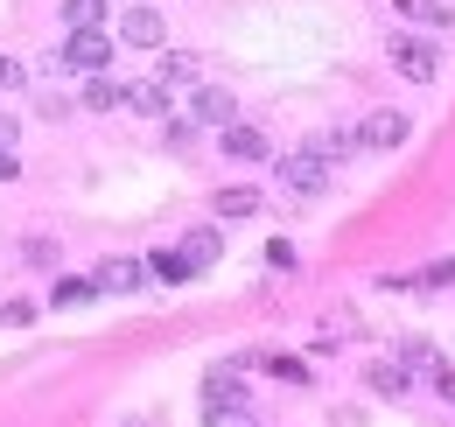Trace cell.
<instances>
[{
  "label": "cell",
  "mask_w": 455,
  "mask_h": 427,
  "mask_svg": "<svg viewBox=\"0 0 455 427\" xmlns=\"http://www.w3.org/2000/svg\"><path fill=\"white\" fill-rule=\"evenodd\" d=\"M28 267H57V246L50 238H28Z\"/></svg>",
  "instance_id": "23"
},
{
  "label": "cell",
  "mask_w": 455,
  "mask_h": 427,
  "mask_svg": "<svg viewBox=\"0 0 455 427\" xmlns=\"http://www.w3.org/2000/svg\"><path fill=\"white\" fill-rule=\"evenodd\" d=\"M274 182H281L287 197H323L330 189V161L315 155V148H294V155L274 161Z\"/></svg>",
  "instance_id": "1"
},
{
  "label": "cell",
  "mask_w": 455,
  "mask_h": 427,
  "mask_svg": "<svg viewBox=\"0 0 455 427\" xmlns=\"http://www.w3.org/2000/svg\"><path fill=\"white\" fill-rule=\"evenodd\" d=\"M435 392H442V399L455 407V365H435Z\"/></svg>",
  "instance_id": "25"
},
{
  "label": "cell",
  "mask_w": 455,
  "mask_h": 427,
  "mask_svg": "<svg viewBox=\"0 0 455 427\" xmlns=\"http://www.w3.org/2000/svg\"><path fill=\"white\" fill-rule=\"evenodd\" d=\"M21 85H28V70H21L14 56H0V92H21Z\"/></svg>",
  "instance_id": "21"
},
{
  "label": "cell",
  "mask_w": 455,
  "mask_h": 427,
  "mask_svg": "<svg viewBox=\"0 0 455 427\" xmlns=\"http://www.w3.org/2000/svg\"><path fill=\"white\" fill-rule=\"evenodd\" d=\"M126 106L148 112V119H169V85L162 77H140V85H126Z\"/></svg>",
  "instance_id": "10"
},
{
  "label": "cell",
  "mask_w": 455,
  "mask_h": 427,
  "mask_svg": "<svg viewBox=\"0 0 455 427\" xmlns=\"http://www.w3.org/2000/svg\"><path fill=\"white\" fill-rule=\"evenodd\" d=\"M204 427H252V407H245V399H218V407L204 414Z\"/></svg>",
  "instance_id": "17"
},
{
  "label": "cell",
  "mask_w": 455,
  "mask_h": 427,
  "mask_svg": "<svg viewBox=\"0 0 455 427\" xmlns=\"http://www.w3.org/2000/svg\"><path fill=\"white\" fill-rule=\"evenodd\" d=\"M84 106H92V112H113V106H126V85H113V70H99V77L84 85Z\"/></svg>",
  "instance_id": "12"
},
{
  "label": "cell",
  "mask_w": 455,
  "mask_h": 427,
  "mask_svg": "<svg viewBox=\"0 0 455 427\" xmlns=\"http://www.w3.org/2000/svg\"><path fill=\"white\" fill-rule=\"evenodd\" d=\"M231 119H238V106H231L225 85H196V126H218V133H225Z\"/></svg>",
  "instance_id": "8"
},
{
  "label": "cell",
  "mask_w": 455,
  "mask_h": 427,
  "mask_svg": "<svg viewBox=\"0 0 455 427\" xmlns=\"http://www.w3.org/2000/svg\"><path fill=\"white\" fill-rule=\"evenodd\" d=\"M259 365H267V372H281V378H294V385L308 378V372H301V365H294V358H259Z\"/></svg>",
  "instance_id": "24"
},
{
  "label": "cell",
  "mask_w": 455,
  "mask_h": 427,
  "mask_svg": "<svg viewBox=\"0 0 455 427\" xmlns=\"http://www.w3.org/2000/svg\"><path fill=\"white\" fill-rule=\"evenodd\" d=\"M252 211H259V189H245V182L218 189V217H252Z\"/></svg>",
  "instance_id": "16"
},
{
  "label": "cell",
  "mask_w": 455,
  "mask_h": 427,
  "mask_svg": "<svg viewBox=\"0 0 455 427\" xmlns=\"http://www.w3.org/2000/svg\"><path fill=\"white\" fill-rule=\"evenodd\" d=\"M399 14L406 21H427V28H455V7H442V0H399Z\"/></svg>",
  "instance_id": "13"
},
{
  "label": "cell",
  "mask_w": 455,
  "mask_h": 427,
  "mask_svg": "<svg viewBox=\"0 0 455 427\" xmlns=\"http://www.w3.org/2000/svg\"><path fill=\"white\" fill-rule=\"evenodd\" d=\"M92 294H99L92 280H57V287H50V302H57V309H84Z\"/></svg>",
  "instance_id": "19"
},
{
  "label": "cell",
  "mask_w": 455,
  "mask_h": 427,
  "mask_svg": "<svg viewBox=\"0 0 455 427\" xmlns=\"http://www.w3.org/2000/svg\"><path fill=\"white\" fill-rule=\"evenodd\" d=\"M406 133H413V119H406V112H371V119H364V126H357V148H379V155H393L399 141H406Z\"/></svg>",
  "instance_id": "4"
},
{
  "label": "cell",
  "mask_w": 455,
  "mask_h": 427,
  "mask_svg": "<svg viewBox=\"0 0 455 427\" xmlns=\"http://www.w3.org/2000/svg\"><path fill=\"white\" fill-rule=\"evenodd\" d=\"M0 148H14V119H0Z\"/></svg>",
  "instance_id": "27"
},
{
  "label": "cell",
  "mask_w": 455,
  "mask_h": 427,
  "mask_svg": "<svg viewBox=\"0 0 455 427\" xmlns=\"http://www.w3.org/2000/svg\"><path fill=\"white\" fill-rule=\"evenodd\" d=\"M371 392H406V372L399 365H371Z\"/></svg>",
  "instance_id": "20"
},
{
  "label": "cell",
  "mask_w": 455,
  "mask_h": 427,
  "mask_svg": "<svg viewBox=\"0 0 455 427\" xmlns=\"http://www.w3.org/2000/svg\"><path fill=\"white\" fill-rule=\"evenodd\" d=\"M162 133H169V148H189V133H196V119H162Z\"/></svg>",
  "instance_id": "22"
},
{
  "label": "cell",
  "mask_w": 455,
  "mask_h": 427,
  "mask_svg": "<svg viewBox=\"0 0 455 427\" xmlns=\"http://www.w3.org/2000/svg\"><path fill=\"white\" fill-rule=\"evenodd\" d=\"M162 36H169V21H162L155 7H133V14H119V43H133V50H162Z\"/></svg>",
  "instance_id": "6"
},
{
  "label": "cell",
  "mask_w": 455,
  "mask_h": 427,
  "mask_svg": "<svg viewBox=\"0 0 455 427\" xmlns=\"http://www.w3.org/2000/svg\"><path fill=\"white\" fill-rule=\"evenodd\" d=\"M155 77H162V85H196V77H204V63H196V56H182V50H169Z\"/></svg>",
  "instance_id": "14"
},
{
  "label": "cell",
  "mask_w": 455,
  "mask_h": 427,
  "mask_svg": "<svg viewBox=\"0 0 455 427\" xmlns=\"http://www.w3.org/2000/svg\"><path fill=\"white\" fill-rule=\"evenodd\" d=\"M175 253H182V267H189V273H204L211 260H218V253H225V238H218V231L204 224V231H189V238H182Z\"/></svg>",
  "instance_id": "9"
},
{
  "label": "cell",
  "mask_w": 455,
  "mask_h": 427,
  "mask_svg": "<svg viewBox=\"0 0 455 427\" xmlns=\"http://www.w3.org/2000/svg\"><path fill=\"white\" fill-rule=\"evenodd\" d=\"M92 287L99 294H133V287H148V260H99Z\"/></svg>",
  "instance_id": "5"
},
{
  "label": "cell",
  "mask_w": 455,
  "mask_h": 427,
  "mask_svg": "<svg viewBox=\"0 0 455 427\" xmlns=\"http://www.w3.org/2000/svg\"><path fill=\"white\" fill-rule=\"evenodd\" d=\"M21 175V161H14V148H0V182H14Z\"/></svg>",
  "instance_id": "26"
},
{
  "label": "cell",
  "mask_w": 455,
  "mask_h": 427,
  "mask_svg": "<svg viewBox=\"0 0 455 427\" xmlns=\"http://www.w3.org/2000/svg\"><path fill=\"white\" fill-rule=\"evenodd\" d=\"M386 50H393V63L413 77V85H435V77H442V50H427V43H420V36H406V28L386 36Z\"/></svg>",
  "instance_id": "3"
},
{
  "label": "cell",
  "mask_w": 455,
  "mask_h": 427,
  "mask_svg": "<svg viewBox=\"0 0 455 427\" xmlns=\"http://www.w3.org/2000/svg\"><path fill=\"white\" fill-rule=\"evenodd\" d=\"M148 280H162V287H175V280H189V267H182V253H155V260H148Z\"/></svg>",
  "instance_id": "18"
},
{
  "label": "cell",
  "mask_w": 455,
  "mask_h": 427,
  "mask_svg": "<svg viewBox=\"0 0 455 427\" xmlns=\"http://www.w3.org/2000/svg\"><path fill=\"white\" fill-rule=\"evenodd\" d=\"M218 141H225V155H238V161H274V141H267L259 126H245V119H231Z\"/></svg>",
  "instance_id": "7"
},
{
  "label": "cell",
  "mask_w": 455,
  "mask_h": 427,
  "mask_svg": "<svg viewBox=\"0 0 455 427\" xmlns=\"http://www.w3.org/2000/svg\"><path fill=\"white\" fill-rule=\"evenodd\" d=\"M63 21L70 28H106V0H63Z\"/></svg>",
  "instance_id": "15"
},
{
  "label": "cell",
  "mask_w": 455,
  "mask_h": 427,
  "mask_svg": "<svg viewBox=\"0 0 455 427\" xmlns=\"http://www.w3.org/2000/svg\"><path fill=\"white\" fill-rule=\"evenodd\" d=\"M63 70H84V77H99V70H113V36L106 28H70V43L57 50Z\"/></svg>",
  "instance_id": "2"
},
{
  "label": "cell",
  "mask_w": 455,
  "mask_h": 427,
  "mask_svg": "<svg viewBox=\"0 0 455 427\" xmlns=\"http://www.w3.org/2000/svg\"><path fill=\"white\" fill-rule=\"evenodd\" d=\"M218 399H245L238 365H211V372H204V407H218Z\"/></svg>",
  "instance_id": "11"
}]
</instances>
